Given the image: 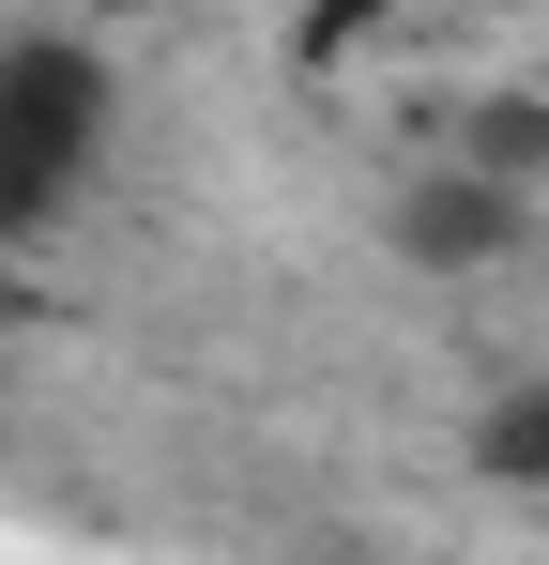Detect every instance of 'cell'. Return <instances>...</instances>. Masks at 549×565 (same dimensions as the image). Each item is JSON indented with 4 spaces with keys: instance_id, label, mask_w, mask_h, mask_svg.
<instances>
[{
    "instance_id": "obj_4",
    "label": "cell",
    "mask_w": 549,
    "mask_h": 565,
    "mask_svg": "<svg viewBox=\"0 0 549 565\" xmlns=\"http://www.w3.org/2000/svg\"><path fill=\"white\" fill-rule=\"evenodd\" d=\"M458 169H488V184L535 199V184H549V107H535V93H488L473 122H458Z\"/></svg>"
},
{
    "instance_id": "obj_2",
    "label": "cell",
    "mask_w": 549,
    "mask_h": 565,
    "mask_svg": "<svg viewBox=\"0 0 549 565\" xmlns=\"http://www.w3.org/2000/svg\"><path fill=\"white\" fill-rule=\"evenodd\" d=\"M381 230H397V260H412V276H488V260H519V230H535V199L519 184H488V169H428V184H397V214H381Z\"/></svg>"
},
{
    "instance_id": "obj_3",
    "label": "cell",
    "mask_w": 549,
    "mask_h": 565,
    "mask_svg": "<svg viewBox=\"0 0 549 565\" xmlns=\"http://www.w3.org/2000/svg\"><path fill=\"white\" fill-rule=\"evenodd\" d=\"M473 473H488V489H519V504L549 489V382H504V397L473 413Z\"/></svg>"
},
{
    "instance_id": "obj_5",
    "label": "cell",
    "mask_w": 549,
    "mask_h": 565,
    "mask_svg": "<svg viewBox=\"0 0 549 565\" xmlns=\"http://www.w3.org/2000/svg\"><path fill=\"white\" fill-rule=\"evenodd\" d=\"M381 15H397V0H305V31H321V46H352V31H381Z\"/></svg>"
},
{
    "instance_id": "obj_1",
    "label": "cell",
    "mask_w": 549,
    "mask_h": 565,
    "mask_svg": "<svg viewBox=\"0 0 549 565\" xmlns=\"http://www.w3.org/2000/svg\"><path fill=\"white\" fill-rule=\"evenodd\" d=\"M107 153V62L77 31H15L0 46V245L62 230V199L92 184Z\"/></svg>"
}]
</instances>
